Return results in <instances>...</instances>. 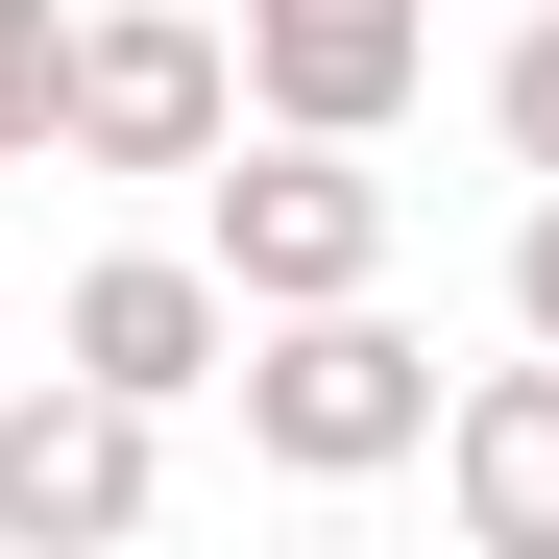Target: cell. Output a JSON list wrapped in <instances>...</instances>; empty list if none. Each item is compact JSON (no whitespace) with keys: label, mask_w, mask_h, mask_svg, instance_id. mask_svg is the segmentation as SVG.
<instances>
[{"label":"cell","mask_w":559,"mask_h":559,"mask_svg":"<svg viewBox=\"0 0 559 559\" xmlns=\"http://www.w3.org/2000/svg\"><path fill=\"white\" fill-rule=\"evenodd\" d=\"M414 438H438V341H414V317H365V293L243 317V462H293V487H390Z\"/></svg>","instance_id":"obj_1"},{"label":"cell","mask_w":559,"mask_h":559,"mask_svg":"<svg viewBox=\"0 0 559 559\" xmlns=\"http://www.w3.org/2000/svg\"><path fill=\"white\" fill-rule=\"evenodd\" d=\"M195 243H219V293L243 317H317V293H390V170H365L341 122H267L195 170Z\"/></svg>","instance_id":"obj_2"},{"label":"cell","mask_w":559,"mask_h":559,"mask_svg":"<svg viewBox=\"0 0 559 559\" xmlns=\"http://www.w3.org/2000/svg\"><path fill=\"white\" fill-rule=\"evenodd\" d=\"M49 146H73V170H219V146H243V49L195 25V0H98Z\"/></svg>","instance_id":"obj_3"},{"label":"cell","mask_w":559,"mask_h":559,"mask_svg":"<svg viewBox=\"0 0 559 559\" xmlns=\"http://www.w3.org/2000/svg\"><path fill=\"white\" fill-rule=\"evenodd\" d=\"M146 487H170V414H146V390H98V365L0 390V535H25V559H98V535H146Z\"/></svg>","instance_id":"obj_4"},{"label":"cell","mask_w":559,"mask_h":559,"mask_svg":"<svg viewBox=\"0 0 559 559\" xmlns=\"http://www.w3.org/2000/svg\"><path fill=\"white\" fill-rule=\"evenodd\" d=\"M49 365H98V390H146V414L243 390V293H219V243H122V267H73V293H49Z\"/></svg>","instance_id":"obj_5"},{"label":"cell","mask_w":559,"mask_h":559,"mask_svg":"<svg viewBox=\"0 0 559 559\" xmlns=\"http://www.w3.org/2000/svg\"><path fill=\"white\" fill-rule=\"evenodd\" d=\"M243 98L267 122H341V146H390L438 98V0H243Z\"/></svg>","instance_id":"obj_6"},{"label":"cell","mask_w":559,"mask_h":559,"mask_svg":"<svg viewBox=\"0 0 559 559\" xmlns=\"http://www.w3.org/2000/svg\"><path fill=\"white\" fill-rule=\"evenodd\" d=\"M438 487H462L487 559H559V341L487 365V390H438Z\"/></svg>","instance_id":"obj_7"},{"label":"cell","mask_w":559,"mask_h":559,"mask_svg":"<svg viewBox=\"0 0 559 559\" xmlns=\"http://www.w3.org/2000/svg\"><path fill=\"white\" fill-rule=\"evenodd\" d=\"M49 98H73V25H49V0H0V170H49Z\"/></svg>","instance_id":"obj_8"},{"label":"cell","mask_w":559,"mask_h":559,"mask_svg":"<svg viewBox=\"0 0 559 559\" xmlns=\"http://www.w3.org/2000/svg\"><path fill=\"white\" fill-rule=\"evenodd\" d=\"M487 122H511V170H559V0H535V25L487 49Z\"/></svg>","instance_id":"obj_9"},{"label":"cell","mask_w":559,"mask_h":559,"mask_svg":"<svg viewBox=\"0 0 559 559\" xmlns=\"http://www.w3.org/2000/svg\"><path fill=\"white\" fill-rule=\"evenodd\" d=\"M511 317L559 341V170H535V219H511Z\"/></svg>","instance_id":"obj_10"},{"label":"cell","mask_w":559,"mask_h":559,"mask_svg":"<svg viewBox=\"0 0 559 559\" xmlns=\"http://www.w3.org/2000/svg\"><path fill=\"white\" fill-rule=\"evenodd\" d=\"M0 341H25V293H0Z\"/></svg>","instance_id":"obj_11"}]
</instances>
